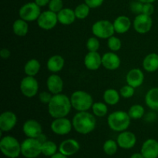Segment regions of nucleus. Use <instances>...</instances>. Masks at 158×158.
I'll list each match as a JSON object with an SVG mask.
<instances>
[{"instance_id": "1", "label": "nucleus", "mask_w": 158, "mask_h": 158, "mask_svg": "<svg viewBox=\"0 0 158 158\" xmlns=\"http://www.w3.org/2000/svg\"><path fill=\"white\" fill-rule=\"evenodd\" d=\"M72 108L70 97L61 93L52 96L48 104V112L53 119L66 117Z\"/></svg>"}, {"instance_id": "2", "label": "nucleus", "mask_w": 158, "mask_h": 158, "mask_svg": "<svg viewBox=\"0 0 158 158\" xmlns=\"http://www.w3.org/2000/svg\"><path fill=\"white\" fill-rule=\"evenodd\" d=\"M72 123L74 130L83 135L94 131L97 126L96 116L89 111L77 112L73 118Z\"/></svg>"}, {"instance_id": "3", "label": "nucleus", "mask_w": 158, "mask_h": 158, "mask_svg": "<svg viewBox=\"0 0 158 158\" xmlns=\"http://www.w3.org/2000/svg\"><path fill=\"white\" fill-rule=\"evenodd\" d=\"M131 118L127 112L117 110L111 113L107 117V124L112 131L115 132H123L127 131L131 125Z\"/></svg>"}, {"instance_id": "4", "label": "nucleus", "mask_w": 158, "mask_h": 158, "mask_svg": "<svg viewBox=\"0 0 158 158\" xmlns=\"http://www.w3.org/2000/svg\"><path fill=\"white\" fill-rule=\"evenodd\" d=\"M71 104L73 108L77 111H88L92 108L94 104L93 97L89 94L83 90L74 91L70 97Z\"/></svg>"}, {"instance_id": "5", "label": "nucleus", "mask_w": 158, "mask_h": 158, "mask_svg": "<svg viewBox=\"0 0 158 158\" xmlns=\"http://www.w3.org/2000/svg\"><path fill=\"white\" fill-rule=\"evenodd\" d=\"M2 153L9 158H17L21 154V143L12 136H5L0 140Z\"/></svg>"}, {"instance_id": "6", "label": "nucleus", "mask_w": 158, "mask_h": 158, "mask_svg": "<svg viewBox=\"0 0 158 158\" xmlns=\"http://www.w3.org/2000/svg\"><path fill=\"white\" fill-rule=\"evenodd\" d=\"M42 154V143L37 138L27 137L21 143V154L26 158H36Z\"/></svg>"}, {"instance_id": "7", "label": "nucleus", "mask_w": 158, "mask_h": 158, "mask_svg": "<svg viewBox=\"0 0 158 158\" xmlns=\"http://www.w3.org/2000/svg\"><path fill=\"white\" fill-rule=\"evenodd\" d=\"M92 32L94 36L105 40L109 39L115 33L114 24L109 20H98L92 26Z\"/></svg>"}, {"instance_id": "8", "label": "nucleus", "mask_w": 158, "mask_h": 158, "mask_svg": "<svg viewBox=\"0 0 158 158\" xmlns=\"http://www.w3.org/2000/svg\"><path fill=\"white\" fill-rule=\"evenodd\" d=\"M41 12V7L39 6L35 2H30L21 6L19 10V18L29 23L37 21Z\"/></svg>"}, {"instance_id": "9", "label": "nucleus", "mask_w": 158, "mask_h": 158, "mask_svg": "<svg viewBox=\"0 0 158 158\" xmlns=\"http://www.w3.org/2000/svg\"><path fill=\"white\" fill-rule=\"evenodd\" d=\"M20 90L27 98H32L39 91V83L35 77L26 76L20 82Z\"/></svg>"}, {"instance_id": "10", "label": "nucleus", "mask_w": 158, "mask_h": 158, "mask_svg": "<svg viewBox=\"0 0 158 158\" xmlns=\"http://www.w3.org/2000/svg\"><path fill=\"white\" fill-rule=\"evenodd\" d=\"M51 131L56 135L63 136L69 134L72 129L73 123L71 120L66 117L55 118L52 121L50 125Z\"/></svg>"}, {"instance_id": "11", "label": "nucleus", "mask_w": 158, "mask_h": 158, "mask_svg": "<svg viewBox=\"0 0 158 158\" xmlns=\"http://www.w3.org/2000/svg\"><path fill=\"white\" fill-rule=\"evenodd\" d=\"M153 26V19L151 15L145 14L137 15L133 22V27L134 30L140 34H146L151 31Z\"/></svg>"}, {"instance_id": "12", "label": "nucleus", "mask_w": 158, "mask_h": 158, "mask_svg": "<svg viewBox=\"0 0 158 158\" xmlns=\"http://www.w3.org/2000/svg\"><path fill=\"white\" fill-rule=\"evenodd\" d=\"M58 23L57 13L50 10L41 12L40 17L37 19V24H38L39 27L44 30L52 29L54 27H56Z\"/></svg>"}, {"instance_id": "13", "label": "nucleus", "mask_w": 158, "mask_h": 158, "mask_svg": "<svg viewBox=\"0 0 158 158\" xmlns=\"http://www.w3.org/2000/svg\"><path fill=\"white\" fill-rule=\"evenodd\" d=\"M23 132L27 137L38 138L43 134V127L36 120L29 119L23 123Z\"/></svg>"}, {"instance_id": "14", "label": "nucleus", "mask_w": 158, "mask_h": 158, "mask_svg": "<svg viewBox=\"0 0 158 158\" xmlns=\"http://www.w3.org/2000/svg\"><path fill=\"white\" fill-rule=\"evenodd\" d=\"M17 116L12 111H5L0 115V130L2 132L12 131L17 123Z\"/></svg>"}, {"instance_id": "15", "label": "nucleus", "mask_w": 158, "mask_h": 158, "mask_svg": "<svg viewBox=\"0 0 158 158\" xmlns=\"http://www.w3.org/2000/svg\"><path fill=\"white\" fill-rule=\"evenodd\" d=\"M118 146L120 148L129 150L134 148L137 143V137L131 131H125L120 132L117 139Z\"/></svg>"}, {"instance_id": "16", "label": "nucleus", "mask_w": 158, "mask_h": 158, "mask_svg": "<svg viewBox=\"0 0 158 158\" xmlns=\"http://www.w3.org/2000/svg\"><path fill=\"white\" fill-rule=\"evenodd\" d=\"M121 64L120 56L115 52H106L102 56V66L108 70H116Z\"/></svg>"}, {"instance_id": "17", "label": "nucleus", "mask_w": 158, "mask_h": 158, "mask_svg": "<svg viewBox=\"0 0 158 158\" xmlns=\"http://www.w3.org/2000/svg\"><path fill=\"white\" fill-rule=\"evenodd\" d=\"M144 81V74L143 71L138 68L131 69L126 75L127 84L133 86L134 88H138L141 86Z\"/></svg>"}, {"instance_id": "18", "label": "nucleus", "mask_w": 158, "mask_h": 158, "mask_svg": "<svg viewBox=\"0 0 158 158\" xmlns=\"http://www.w3.org/2000/svg\"><path fill=\"white\" fill-rule=\"evenodd\" d=\"M46 86H47L48 91L52 94H61L63 90V80L60 76L56 73H52L49 76L46 80Z\"/></svg>"}, {"instance_id": "19", "label": "nucleus", "mask_w": 158, "mask_h": 158, "mask_svg": "<svg viewBox=\"0 0 158 158\" xmlns=\"http://www.w3.org/2000/svg\"><path fill=\"white\" fill-rule=\"evenodd\" d=\"M80 149L79 142L75 139H66L63 140L59 146V152L69 157L77 154Z\"/></svg>"}, {"instance_id": "20", "label": "nucleus", "mask_w": 158, "mask_h": 158, "mask_svg": "<svg viewBox=\"0 0 158 158\" xmlns=\"http://www.w3.org/2000/svg\"><path fill=\"white\" fill-rule=\"evenodd\" d=\"M140 153L144 158L158 157V141L155 139L150 138L145 140L142 144Z\"/></svg>"}, {"instance_id": "21", "label": "nucleus", "mask_w": 158, "mask_h": 158, "mask_svg": "<svg viewBox=\"0 0 158 158\" xmlns=\"http://www.w3.org/2000/svg\"><path fill=\"white\" fill-rule=\"evenodd\" d=\"M83 63L89 70H97L102 66V56L98 52H88L85 56Z\"/></svg>"}, {"instance_id": "22", "label": "nucleus", "mask_w": 158, "mask_h": 158, "mask_svg": "<svg viewBox=\"0 0 158 158\" xmlns=\"http://www.w3.org/2000/svg\"><path fill=\"white\" fill-rule=\"evenodd\" d=\"M113 24L116 33L124 34L130 30L133 23L127 15H120L115 19Z\"/></svg>"}, {"instance_id": "23", "label": "nucleus", "mask_w": 158, "mask_h": 158, "mask_svg": "<svg viewBox=\"0 0 158 158\" xmlns=\"http://www.w3.org/2000/svg\"><path fill=\"white\" fill-rule=\"evenodd\" d=\"M65 65V60L62 56L54 55L49 57L46 63L48 70L52 73H56L63 69Z\"/></svg>"}, {"instance_id": "24", "label": "nucleus", "mask_w": 158, "mask_h": 158, "mask_svg": "<svg viewBox=\"0 0 158 158\" xmlns=\"http://www.w3.org/2000/svg\"><path fill=\"white\" fill-rule=\"evenodd\" d=\"M59 23L64 26L72 25L77 19L75 12L70 8H63L61 11L57 13Z\"/></svg>"}, {"instance_id": "25", "label": "nucleus", "mask_w": 158, "mask_h": 158, "mask_svg": "<svg viewBox=\"0 0 158 158\" xmlns=\"http://www.w3.org/2000/svg\"><path fill=\"white\" fill-rule=\"evenodd\" d=\"M143 68L148 73H154L158 69V54L151 52L147 55L143 60Z\"/></svg>"}, {"instance_id": "26", "label": "nucleus", "mask_w": 158, "mask_h": 158, "mask_svg": "<svg viewBox=\"0 0 158 158\" xmlns=\"http://www.w3.org/2000/svg\"><path fill=\"white\" fill-rule=\"evenodd\" d=\"M144 101L150 109L158 111V87H153L148 91Z\"/></svg>"}, {"instance_id": "27", "label": "nucleus", "mask_w": 158, "mask_h": 158, "mask_svg": "<svg viewBox=\"0 0 158 158\" xmlns=\"http://www.w3.org/2000/svg\"><path fill=\"white\" fill-rule=\"evenodd\" d=\"M12 31L14 34L19 37L26 36L29 32V24L28 22L19 18L15 20L12 24Z\"/></svg>"}, {"instance_id": "28", "label": "nucleus", "mask_w": 158, "mask_h": 158, "mask_svg": "<svg viewBox=\"0 0 158 158\" xmlns=\"http://www.w3.org/2000/svg\"><path fill=\"white\" fill-rule=\"evenodd\" d=\"M103 101L106 103L107 105H110V106H114L117 105L119 103L120 100V94L119 91L117 89H106L103 93Z\"/></svg>"}, {"instance_id": "29", "label": "nucleus", "mask_w": 158, "mask_h": 158, "mask_svg": "<svg viewBox=\"0 0 158 158\" xmlns=\"http://www.w3.org/2000/svg\"><path fill=\"white\" fill-rule=\"evenodd\" d=\"M41 64L36 59H31L28 60L24 66V72L26 76L35 77L40 72Z\"/></svg>"}, {"instance_id": "30", "label": "nucleus", "mask_w": 158, "mask_h": 158, "mask_svg": "<svg viewBox=\"0 0 158 158\" xmlns=\"http://www.w3.org/2000/svg\"><path fill=\"white\" fill-rule=\"evenodd\" d=\"M57 151H59V148L56 143L52 140H46L42 143V154L46 157H52L56 154Z\"/></svg>"}, {"instance_id": "31", "label": "nucleus", "mask_w": 158, "mask_h": 158, "mask_svg": "<svg viewBox=\"0 0 158 158\" xmlns=\"http://www.w3.org/2000/svg\"><path fill=\"white\" fill-rule=\"evenodd\" d=\"M93 114L97 117H104L108 113L107 104L103 102H95L92 106Z\"/></svg>"}, {"instance_id": "32", "label": "nucleus", "mask_w": 158, "mask_h": 158, "mask_svg": "<svg viewBox=\"0 0 158 158\" xmlns=\"http://www.w3.org/2000/svg\"><path fill=\"white\" fill-rule=\"evenodd\" d=\"M127 113L131 119H133V120H139V119H141L144 116L145 110L142 105L134 104L132 105L129 108Z\"/></svg>"}, {"instance_id": "33", "label": "nucleus", "mask_w": 158, "mask_h": 158, "mask_svg": "<svg viewBox=\"0 0 158 158\" xmlns=\"http://www.w3.org/2000/svg\"><path fill=\"white\" fill-rule=\"evenodd\" d=\"M90 9L91 8L85 2L78 5L75 8V9H74L76 17H77V19L82 20L87 18L89 14V12H90Z\"/></svg>"}, {"instance_id": "34", "label": "nucleus", "mask_w": 158, "mask_h": 158, "mask_svg": "<svg viewBox=\"0 0 158 158\" xmlns=\"http://www.w3.org/2000/svg\"><path fill=\"white\" fill-rule=\"evenodd\" d=\"M118 143L117 141L114 140H106L104 142L103 145V152L109 156H113L117 152V150H118Z\"/></svg>"}, {"instance_id": "35", "label": "nucleus", "mask_w": 158, "mask_h": 158, "mask_svg": "<svg viewBox=\"0 0 158 158\" xmlns=\"http://www.w3.org/2000/svg\"><path fill=\"white\" fill-rule=\"evenodd\" d=\"M107 46L109 49L112 52H117L122 47V42L120 38L112 35L107 39Z\"/></svg>"}, {"instance_id": "36", "label": "nucleus", "mask_w": 158, "mask_h": 158, "mask_svg": "<svg viewBox=\"0 0 158 158\" xmlns=\"http://www.w3.org/2000/svg\"><path fill=\"white\" fill-rule=\"evenodd\" d=\"M86 46L88 52H98L100 46L99 38L96 36L89 37L86 41Z\"/></svg>"}, {"instance_id": "37", "label": "nucleus", "mask_w": 158, "mask_h": 158, "mask_svg": "<svg viewBox=\"0 0 158 158\" xmlns=\"http://www.w3.org/2000/svg\"><path fill=\"white\" fill-rule=\"evenodd\" d=\"M119 92H120V97L124 99H129L134 97V95L135 94V88L127 84L122 86Z\"/></svg>"}, {"instance_id": "38", "label": "nucleus", "mask_w": 158, "mask_h": 158, "mask_svg": "<svg viewBox=\"0 0 158 158\" xmlns=\"http://www.w3.org/2000/svg\"><path fill=\"white\" fill-rule=\"evenodd\" d=\"M48 7H49V10L58 13L63 9V0H50Z\"/></svg>"}, {"instance_id": "39", "label": "nucleus", "mask_w": 158, "mask_h": 158, "mask_svg": "<svg viewBox=\"0 0 158 158\" xmlns=\"http://www.w3.org/2000/svg\"><path fill=\"white\" fill-rule=\"evenodd\" d=\"M143 6V3H142L141 2L137 0V1H134L131 3L130 9H131V10L132 11L133 13L139 15V14L142 13Z\"/></svg>"}, {"instance_id": "40", "label": "nucleus", "mask_w": 158, "mask_h": 158, "mask_svg": "<svg viewBox=\"0 0 158 158\" xmlns=\"http://www.w3.org/2000/svg\"><path fill=\"white\" fill-rule=\"evenodd\" d=\"M52 96H53V94H51L49 91V92H47V91H43V92H41L39 94V99H40V102L42 103L48 105L49 102H50Z\"/></svg>"}, {"instance_id": "41", "label": "nucleus", "mask_w": 158, "mask_h": 158, "mask_svg": "<svg viewBox=\"0 0 158 158\" xmlns=\"http://www.w3.org/2000/svg\"><path fill=\"white\" fill-rule=\"evenodd\" d=\"M154 12V6L153 3H144L143 6L142 13L148 15H152Z\"/></svg>"}, {"instance_id": "42", "label": "nucleus", "mask_w": 158, "mask_h": 158, "mask_svg": "<svg viewBox=\"0 0 158 158\" xmlns=\"http://www.w3.org/2000/svg\"><path fill=\"white\" fill-rule=\"evenodd\" d=\"M104 0H84V2L91 9H97L103 5Z\"/></svg>"}, {"instance_id": "43", "label": "nucleus", "mask_w": 158, "mask_h": 158, "mask_svg": "<svg viewBox=\"0 0 158 158\" xmlns=\"http://www.w3.org/2000/svg\"><path fill=\"white\" fill-rule=\"evenodd\" d=\"M11 56V51L7 48H2L0 51V56L4 60L9 59Z\"/></svg>"}, {"instance_id": "44", "label": "nucleus", "mask_w": 158, "mask_h": 158, "mask_svg": "<svg viewBox=\"0 0 158 158\" xmlns=\"http://www.w3.org/2000/svg\"><path fill=\"white\" fill-rule=\"evenodd\" d=\"M34 2L40 7H44V6L49 5L50 0H34Z\"/></svg>"}, {"instance_id": "45", "label": "nucleus", "mask_w": 158, "mask_h": 158, "mask_svg": "<svg viewBox=\"0 0 158 158\" xmlns=\"http://www.w3.org/2000/svg\"><path fill=\"white\" fill-rule=\"evenodd\" d=\"M50 158H68V157L67 156L64 155V154H61L60 152H59L55 154L54 155H52V157H50Z\"/></svg>"}, {"instance_id": "46", "label": "nucleus", "mask_w": 158, "mask_h": 158, "mask_svg": "<svg viewBox=\"0 0 158 158\" xmlns=\"http://www.w3.org/2000/svg\"><path fill=\"white\" fill-rule=\"evenodd\" d=\"M130 158H144V157L141 153H135V154H133Z\"/></svg>"}, {"instance_id": "47", "label": "nucleus", "mask_w": 158, "mask_h": 158, "mask_svg": "<svg viewBox=\"0 0 158 158\" xmlns=\"http://www.w3.org/2000/svg\"><path fill=\"white\" fill-rule=\"evenodd\" d=\"M138 1L141 2L142 3H154L156 0H138Z\"/></svg>"}]
</instances>
